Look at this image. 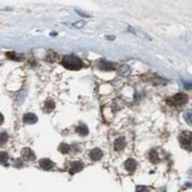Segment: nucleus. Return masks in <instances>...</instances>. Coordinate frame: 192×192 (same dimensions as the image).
Segmentation results:
<instances>
[{
	"label": "nucleus",
	"mask_w": 192,
	"mask_h": 192,
	"mask_svg": "<svg viewBox=\"0 0 192 192\" xmlns=\"http://www.w3.org/2000/svg\"><path fill=\"white\" fill-rule=\"evenodd\" d=\"M62 65L65 66L66 69L69 70H79L81 69L83 66V62L79 58L70 55V56H66L62 59Z\"/></svg>",
	"instance_id": "f257e3e1"
},
{
	"label": "nucleus",
	"mask_w": 192,
	"mask_h": 192,
	"mask_svg": "<svg viewBox=\"0 0 192 192\" xmlns=\"http://www.w3.org/2000/svg\"><path fill=\"white\" fill-rule=\"evenodd\" d=\"M187 102V96L184 93H178L172 96L169 99H167V104L173 107H181Z\"/></svg>",
	"instance_id": "f03ea898"
},
{
	"label": "nucleus",
	"mask_w": 192,
	"mask_h": 192,
	"mask_svg": "<svg viewBox=\"0 0 192 192\" xmlns=\"http://www.w3.org/2000/svg\"><path fill=\"white\" fill-rule=\"evenodd\" d=\"M179 139H180L181 145L183 146L184 148L190 150V146H191V134H190V132L181 133Z\"/></svg>",
	"instance_id": "7ed1b4c3"
},
{
	"label": "nucleus",
	"mask_w": 192,
	"mask_h": 192,
	"mask_svg": "<svg viewBox=\"0 0 192 192\" xmlns=\"http://www.w3.org/2000/svg\"><path fill=\"white\" fill-rule=\"evenodd\" d=\"M21 155H22V157H24V159L28 160H34L36 159L34 152L31 149H29V148H24L22 150V152H21Z\"/></svg>",
	"instance_id": "20e7f679"
},
{
	"label": "nucleus",
	"mask_w": 192,
	"mask_h": 192,
	"mask_svg": "<svg viewBox=\"0 0 192 192\" xmlns=\"http://www.w3.org/2000/svg\"><path fill=\"white\" fill-rule=\"evenodd\" d=\"M39 166L41 167L42 169L44 170H50L54 167V163L50 160H47V159H43L39 161Z\"/></svg>",
	"instance_id": "39448f33"
},
{
	"label": "nucleus",
	"mask_w": 192,
	"mask_h": 192,
	"mask_svg": "<svg viewBox=\"0 0 192 192\" xmlns=\"http://www.w3.org/2000/svg\"><path fill=\"white\" fill-rule=\"evenodd\" d=\"M83 167H84V164L81 161H74L71 163L69 171H70L71 174H74V173H76V172L81 171L83 169Z\"/></svg>",
	"instance_id": "423d86ee"
},
{
	"label": "nucleus",
	"mask_w": 192,
	"mask_h": 192,
	"mask_svg": "<svg viewBox=\"0 0 192 192\" xmlns=\"http://www.w3.org/2000/svg\"><path fill=\"white\" fill-rule=\"evenodd\" d=\"M23 121L26 124H35L38 121V117L34 114H26L23 116Z\"/></svg>",
	"instance_id": "0eeeda50"
},
{
	"label": "nucleus",
	"mask_w": 192,
	"mask_h": 192,
	"mask_svg": "<svg viewBox=\"0 0 192 192\" xmlns=\"http://www.w3.org/2000/svg\"><path fill=\"white\" fill-rule=\"evenodd\" d=\"M99 67L102 70H112L114 68V63H111L110 62L101 61L99 63Z\"/></svg>",
	"instance_id": "6e6552de"
},
{
	"label": "nucleus",
	"mask_w": 192,
	"mask_h": 192,
	"mask_svg": "<svg viewBox=\"0 0 192 192\" xmlns=\"http://www.w3.org/2000/svg\"><path fill=\"white\" fill-rule=\"evenodd\" d=\"M125 144H126L125 139L123 137H119V139H115L114 141V149L116 151H121L125 147Z\"/></svg>",
	"instance_id": "1a4fd4ad"
},
{
	"label": "nucleus",
	"mask_w": 192,
	"mask_h": 192,
	"mask_svg": "<svg viewBox=\"0 0 192 192\" xmlns=\"http://www.w3.org/2000/svg\"><path fill=\"white\" fill-rule=\"evenodd\" d=\"M102 156H103L102 151L100 149H98V148L93 149L90 152V157H91L92 160H99L102 157Z\"/></svg>",
	"instance_id": "9d476101"
},
{
	"label": "nucleus",
	"mask_w": 192,
	"mask_h": 192,
	"mask_svg": "<svg viewBox=\"0 0 192 192\" xmlns=\"http://www.w3.org/2000/svg\"><path fill=\"white\" fill-rule=\"evenodd\" d=\"M136 162L135 160H128L126 162H125V168L128 170V171H134L136 169Z\"/></svg>",
	"instance_id": "9b49d317"
},
{
	"label": "nucleus",
	"mask_w": 192,
	"mask_h": 192,
	"mask_svg": "<svg viewBox=\"0 0 192 192\" xmlns=\"http://www.w3.org/2000/svg\"><path fill=\"white\" fill-rule=\"evenodd\" d=\"M54 109H55V103H54L52 100H47L45 102V104H44V111L46 112H50Z\"/></svg>",
	"instance_id": "f8f14e48"
},
{
	"label": "nucleus",
	"mask_w": 192,
	"mask_h": 192,
	"mask_svg": "<svg viewBox=\"0 0 192 192\" xmlns=\"http://www.w3.org/2000/svg\"><path fill=\"white\" fill-rule=\"evenodd\" d=\"M76 132H77L80 136H87V133H88V129H87V127L86 125L82 124V125H80V126L77 127Z\"/></svg>",
	"instance_id": "ddd939ff"
},
{
	"label": "nucleus",
	"mask_w": 192,
	"mask_h": 192,
	"mask_svg": "<svg viewBox=\"0 0 192 192\" xmlns=\"http://www.w3.org/2000/svg\"><path fill=\"white\" fill-rule=\"evenodd\" d=\"M9 139V136L6 132H2L1 134H0V145H3L5 144L6 142L8 141Z\"/></svg>",
	"instance_id": "4468645a"
},
{
	"label": "nucleus",
	"mask_w": 192,
	"mask_h": 192,
	"mask_svg": "<svg viewBox=\"0 0 192 192\" xmlns=\"http://www.w3.org/2000/svg\"><path fill=\"white\" fill-rule=\"evenodd\" d=\"M9 159V156L6 152H0V163L6 164V161Z\"/></svg>",
	"instance_id": "2eb2a0df"
},
{
	"label": "nucleus",
	"mask_w": 192,
	"mask_h": 192,
	"mask_svg": "<svg viewBox=\"0 0 192 192\" xmlns=\"http://www.w3.org/2000/svg\"><path fill=\"white\" fill-rule=\"evenodd\" d=\"M59 150H60L62 154H67L68 151H69V145H67L66 143H62L60 145V148H59Z\"/></svg>",
	"instance_id": "dca6fc26"
},
{
	"label": "nucleus",
	"mask_w": 192,
	"mask_h": 192,
	"mask_svg": "<svg viewBox=\"0 0 192 192\" xmlns=\"http://www.w3.org/2000/svg\"><path fill=\"white\" fill-rule=\"evenodd\" d=\"M150 159H151V160H153V161L159 160V157H157V154L156 153L155 151H152L150 153Z\"/></svg>",
	"instance_id": "f3484780"
},
{
	"label": "nucleus",
	"mask_w": 192,
	"mask_h": 192,
	"mask_svg": "<svg viewBox=\"0 0 192 192\" xmlns=\"http://www.w3.org/2000/svg\"><path fill=\"white\" fill-rule=\"evenodd\" d=\"M136 192H150L149 189L146 187V186L143 185H139L136 187Z\"/></svg>",
	"instance_id": "a211bd4d"
},
{
	"label": "nucleus",
	"mask_w": 192,
	"mask_h": 192,
	"mask_svg": "<svg viewBox=\"0 0 192 192\" xmlns=\"http://www.w3.org/2000/svg\"><path fill=\"white\" fill-rule=\"evenodd\" d=\"M7 57L10 59H16V54L14 53H7Z\"/></svg>",
	"instance_id": "6ab92c4d"
},
{
	"label": "nucleus",
	"mask_w": 192,
	"mask_h": 192,
	"mask_svg": "<svg viewBox=\"0 0 192 192\" xmlns=\"http://www.w3.org/2000/svg\"><path fill=\"white\" fill-rule=\"evenodd\" d=\"M3 121H4V117H3V115H2V114H1V112H0V125L2 124V123H3Z\"/></svg>",
	"instance_id": "aec40b11"
}]
</instances>
